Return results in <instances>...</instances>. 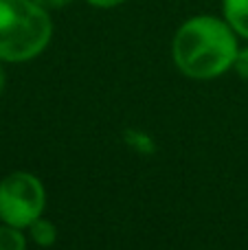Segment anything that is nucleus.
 Instances as JSON below:
<instances>
[{"instance_id":"4","label":"nucleus","mask_w":248,"mask_h":250,"mask_svg":"<svg viewBox=\"0 0 248 250\" xmlns=\"http://www.w3.org/2000/svg\"><path fill=\"white\" fill-rule=\"evenodd\" d=\"M222 13L231 29L248 40V0H222Z\"/></svg>"},{"instance_id":"8","label":"nucleus","mask_w":248,"mask_h":250,"mask_svg":"<svg viewBox=\"0 0 248 250\" xmlns=\"http://www.w3.org/2000/svg\"><path fill=\"white\" fill-rule=\"evenodd\" d=\"M233 70H235L242 79L248 82V48H240V51H237L235 62H233Z\"/></svg>"},{"instance_id":"7","label":"nucleus","mask_w":248,"mask_h":250,"mask_svg":"<svg viewBox=\"0 0 248 250\" xmlns=\"http://www.w3.org/2000/svg\"><path fill=\"white\" fill-rule=\"evenodd\" d=\"M125 141H127V145H130L132 149H136V151H143V154H152V151H154V141L147 136V134H143V132L127 129Z\"/></svg>"},{"instance_id":"2","label":"nucleus","mask_w":248,"mask_h":250,"mask_svg":"<svg viewBox=\"0 0 248 250\" xmlns=\"http://www.w3.org/2000/svg\"><path fill=\"white\" fill-rule=\"evenodd\" d=\"M53 22L33 0H0V60L29 62L48 46Z\"/></svg>"},{"instance_id":"10","label":"nucleus","mask_w":248,"mask_h":250,"mask_svg":"<svg viewBox=\"0 0 248 250\" xmlns=\"http://www.w3.org/2000/svg\"><path fill=\"white\" fill-rule=\"evenodd\" d=\"M88 4H92V7H99V9H112L117 7V4L125 2V0H86Z\"/></svg>"},{"instance_id":"5","label":"nucleus","mask_w":248,"mask_h":250,"mask_svg":"<svg viewBox=\"0 0 248 250\" xmlns=\"http://www.w3.org/2000/svg\"><path fill=\"white\" fill-rule=\"evenodd\" d=\"M29 230H31V239H33L38 246L48 248V246H53L57 239V229L48 220H42V217H38V220L29 226Z\"/></svg>"},{"instance_id":"6","label":"nucleus","mask_w":248,"mask_h":250,"mask_svg":"<svg viewBox=\"0 0 248 250\" xmlns=\"http://www.w3.org/2000/svg\"><path fill=\"white\" fill-rule=\"evenodd\" d=\"M0 250H26V239L16 226H0Z\"/></svg>"},{"instance_id":"9","label":"nucleus","mask_w":248,"mask_h":250,"mask_svg":"<svg viewBox=\"0 0 248 250\" xmlns=\"http://www.w3.org/2000/svg\"><path fill=\"white\" fill-rule=\"evenodd\" d=\"M33 2H38L42 9H46V11H55V9H64L68 7L73 0H33Z\"/></svg>"},{"instance_id":"3","label":"nucleus","mask_w":248,"mask_h":250,"mask_svg":"<svg viewBox=\"0 0 248 250\" xmlns=\"http://www.w3.org/2000/svg\"><path fill=\"white\" fill-rule=\"evenodd\" d=\"M46 193L33 173L16 171L0 180V220L16 229H29L42 217Z\"/></svg>"},{"instance_id":"11","label":"nucleus","mask_w":248,"mask_h":250,"mask_svg":"<svg viewBox=\"0 0 248 250\" xmlns=\"http://www.w3.org/2000/svg\"><path fill=\"white\" fill-rule=\"evenodd\" d=\"M2 88H4V70H2V64H0V95H2Z\"/></svg>"},{"instance_id":"1","label":"nucleus","mask_w":248,"mask_h":250,"mask_svg":"<svg viewBox=\"0 0 248 250\" xmlns=\"http://www.w3.org/2000/svg\"><path fill=\"white\" fill-rule=\"evenodd\" d=\"M235 31L215 16H196L183 22L171 42L176 66L191 79H213L233 68L240 51Z\"/></svg>"}]
</instances>
